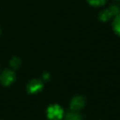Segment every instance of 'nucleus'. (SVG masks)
<instances>
[{
  "mask_svg": "<svg viewBox=\"0 0 120 120\" xmlns=\"http://www.w3.org/2000/svg\"><path fill=\"white\" fill-rule=\"evenodd\" d=\"M11 68L13 69H18L22 65V60L17 57H13L11 58L10 62H9Z\"/></svg>",
  "mask_w": 120,
  "mask_h": 120,
  "instance_id": "obj_8",
  "label": "nucleus"
},
{
  "mask_svg": "<svg viewBox=\"0 0 120 120\" xmlns=\"http://www.w3.org/2000/svg\"><path fill=\"white\" fill-rule=\"evenodd\" d=\"M108 9L112 13L113 17H116L118 14H120V7L118 4H111V5L109 7Z\"/></svg>",
  "mask_w": 120,
  "mask_h": 120,
  "instance_id": "obj_10",
  "label": "nucleus"
},
{
  "mask_svg": "<svg viewBox=\"0 0 120 120\" xmlns=\"http://www.w3.org/2000/svg\"><path fill=\"white\" fill-rule=\"evenodd\" d=\"M49 78V73H48V72H46V73H44V75H43V79H44V80L47 81Z\"/></svg>",
  "mask_w": 120,
  "mask_h": 120,
  "instance_id": "obj_11",
  "label": "nucleus"
},
{
  "mask_svg": "<svg viewBox=\"0 0 120 120\" xmlns=\"http://www.w3.org/2000/svg\"><path fill=\"white\" fill-rule=\"evenodd\" d=\"M112 26H113V30H114L115 33L120 35V14H118V16L114 17Z\"/></svg>",
  "mask_w": 120,
  "mask_h": 120,
  "instance_id": "obj_7",
  "label": "nucleus"
},
{
  "mask_svg": "<svg viewBox=\"0 0 120 120\" xmlns=\"http://www.w3.org/2000/svg\"><path fill=\"white\" fill-rule=\"evenodd\" d=\"M86 2L88 3L90 5L93 6V7H101L104 6L106 4L107 0H86Z\"/></svg>",
  "mask_w": 120,
  "mask_h": 120,
  "instance_id": "obj_9",
  "label": "nucleus"
},
{
  "mask_svg": "<svg viewBox=\"0 0 120 120\" xmlns=\"http://www.w3.org/2000/svg\"><path fill=\"white\" fill-rule=\"evenodd\" d=\"M44 84L42 81L38 79H33L30 81L26 85V90L29 94H36L43 89Z\"/></svg>",
  "mask_w": 120,
  "mask_h": 120,
  "instance_id": "obj_3",
  "label": "nucleus"
},
{
  "mask_svg": "<svg viewBox=\"0 0 120 120\" xmlns=\"http://www.w3.org/2000/svg\"><path fill=\"white\" fill-rule=\"evenodd\" d=\"M115 1H120V0H115Z\"/></svg>",
  "mask_w": 120,
  "mask_h": 120,
  "instance_id": "obj_12",
  "label": "nucleus"
},
{
  "mask_svg": "<svg viewBox=\"0 0 120 120\" xmlns=\"http://www.w3.org/2000/svg\"><path fill=\"white\" fill-rule=\"evenodd\" d=\"M65 120H82V115L77 111H71L68 113L65 116Z\"/></svg>",
  "mask_w": 120,
  "mask_h": 120,
  "instance_id": "obj_6",
  "label": "nucleus"
},
{
  "mask_svg": "<svg viewBox=\"0 0 120 120\" xmlns=\"http://www.w3.org/2000/svg\"><path fill=\"white\" fill-rule=\"evenodd\" d=\"M86 105V99L82 95H77L71 100L70 108L72 111H78L84 108Z\"/></svg>",
  "mask_w": 120,
  "mask_h": 120,
  "instance_id": "obj_4",
  "label": "nucleus"
},
{
  "mask_svg": "<svg viewBox=\"0 0 120 120\" xmlns=\"http://www.w3.org/2000/svg\"><path fill=\"white\" fill-rule=\"evenodd\" d=\"M16 79L15 72L11 69H4L0 74V83L3 86H10L12 83H13Z\"/></svg>",
  "mask_w": 120,
  "mask_h": 120,
  "instance_id": "obj_2",
  "label": "nucleus"
},
{
  "mask_svg": "<svg viewBox=\"0 0 120 120\" xmlns=\"http://www.w3.org/2000/svg\"><path fill=\"white\" fill-rule=\"evenodd\" d=\"M112 17H113V15H112V13L109 12V10L108 8L100 11V13H99V19L101 22H106L108 21H109Z\"/></svg>",
  "mask_w": 120,
  "mask_h": 120,
  "instance_id": "obj_5",
  "label": "nucleus"
},
{
  "mask_svg": "<svg viewBox=\"0 0 120 120\" xmlns=\"http://www.w3.org/2000/svg\"><path fill=\"white\" fill-rule=\"evenodd\" d=\"M46 113L49 120H61L64 117V110L58 105H52L49 106Z\"/></svg>",
  "mask_w": 120,
  "mask_h": 120,
  "instance_id": "obj_1",
  "label": "nucleus"
},
{
  "mask_svg": "<svg viewBox=\"0 0 120 120\" xmlns=\"http://www.w3.org/2000/svg\"><path fill=\"white\" fill-rule=\"evenodd\" d=\"M0 33H1V29H0Z\"/></svg>",
  "mask_w": 120,
  "mask_h": 120,
  "instance_id": "obj_13",
  "label": "nucleus"
}]
</instances>
